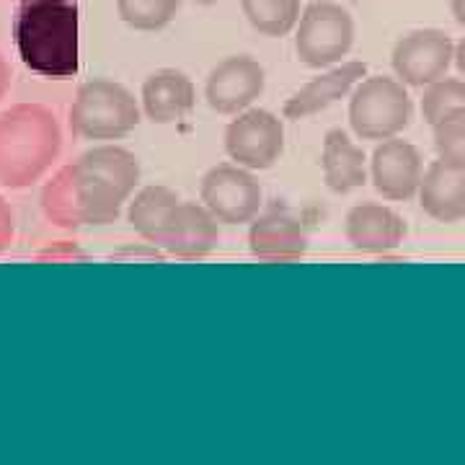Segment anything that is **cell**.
<instances>
[{
    "mask_svg": "<svg viewBox=\"0 0 465 465\" xmlns=\"http://www.w3.org/2000/svg\"><path fill=\"white\" fill-rule=\"evenodd\" d=\"M8 85H11V67H8L5 57H3V52H0V99L5 96Z\"/></svg>",
    "mask_w": 465,
    "mask_h": 465,
    "instance_id": "obj_26",
    "label": "cell"
},
{
    "mask_svg": "<svg viewBox=\"0 0 465 465\" xmlns=\"http://www.w3.org/2000/svg\"><path fill=\"white\" fill-rule=\"evenodd\" d=\"M372 183L382 200L406 202L419 194V183L424 176L421 153L399 137L381 140V145L372 153L370 161Z\"/></svg>",
    "mask_w": 465,
    "mask_h": 465,
    "instance_id": "obj_11",
    "label": "cell"
},
{
    "mask_svg": "<svg viewBox=\"0 0 465 465\" xmlns=\"http://www.w3.org/2000/svg\"><path fill=\"white\" fill-rule=\"evenodd\" d=\"M225 153L232 163L249 171L272 168L284 153L282 119L266 109H246L235 114L225 130Z\"/></svg>",
    "mask_w": 465,
    "mask_h": 465,
    "instance_id": "obj_8",
    "label": "cell"
},
{
    "mask_svg": "<svg viewBox=\"0 0 465 465\" xmlns=\"http://www.w3.org/2000/svg\"><path fill=\"white\" fill-rule=\"evenodd\" d=\"M450 8H452V16L465 29V0H450Z\"/></svg>",
    "mask_w": 465,
    "mask_h": 465,
    "instance_id": "obj_28",
    "label": "cell"
},
{
    "mask_svg": "<svg viewBox=\"0 0 465 465\" xmlns=\"http://www.w3.org/2000/svg\"><path fill=\"white\" fill-rule=\"evenodd\" d=\"M249 249L256 259L269 264L298 262L308 251V235L298 220L287 213H266L251 223Z\"/></svg>",
    "mask_w": 465,
    "mask_h": 465,
    "instance_id": "obj_13",
    "label": "cell"
},
{
    "mask_svg": "<svg viewBox=\"0 0 465 465\" xmlns=\"http://www.w3.org/2000/svg\"><path fill=\"white\" fill-rule=\"evenodd\" d=\"M452 60H455V65H458V73L465 75V36L455 45V57H452Z\"/></svg>",
    "mask_w": 465,
    "mask_h": 465,
    "instance_id": "obj_27",
    "label": "cell"
},
{
    "mask_svg": "<svg viewBox=\"0 0 465 465\" xmlns=\"http://www.w3.org/2000/svg\"><path fill=\"white\" fill-rule=\"evenodd\" d=\"M202 204L225 225H243L256 220L262 210V183L249 168L238 163H217L200 183Z\"/></svg>",
    "mask_w": 465,
    "mask_h": 465,
    "instance_id": "obj_7",
    "label": "cell"
},
{
    "mask_svg": "<svg viewBox=\"0 0 465 465\" xmlns=\"http://www.w3.org/2000/svg\"><path fill=\"white\" fill-rule=\"evenodd\" d=\"M179 204H182V200L173 189L153 183V186H145L143 192L134 194V200L130 202V210H127V220H130L133 231L140 238H145L150 246L163 249Z\"/></svg>",
    "mask_w": 465,
    "mask_h": 465,
    "instance_id": "obj_18",
    "label": "cell"
},
{
    "mask_svg": "<svg viewBox=\"0 0 465 465\" xmlns=\"http://www.w3.org/2000/svg\"><path fill=\"white\" fill-rule=\"evenodd\" d=\"M465 106V81L458 78H440L427 85L424 99H421V114L430 124H437L452 112Z\"/></svg>",
    "mask_w": 465,
    "mask_h": 465,
    "instance_id": "obj_22",
    "label": "cell"
},
{
    "mask_svg": "<svg viewBox=\"0 0 465 465\" xmlns=\"http://www.w3.org/2000/svg\"><path fill=\"white\" fill-rule=\"evenodd\" d=\"M67 122L81 140H119L140 124V106L122 84L94 78L78 88Z\"/></svg>",
    "mask_w": 465,
    "mask_h": 465,
    "instance_id": "obj_4",
    "label": "cell"
},
{
    "mask_svg": "<svg viewBox=\"0 0 465 465\" xmlns=\"http://www.w3.org/2000/svg\"><path fill=\"white\" fill-rule=\"evenodd\" d=\"M14 235H16V223H14L11 204L0 197V253L8 251V246L14 243Z\"/></svg>",
    "mask_w": 465,
    "mask_h": 465,
    "instance_id": "obj_25",
    "label": "cell"
},
{
    "mask_svg": "<svg viewBox=\"0 0 465 465\" xmlns=\"http://www.w3.org/2000/svg\"><path fill=\"white\" fill-rule=\"evenodd\" d=\"M140 101H143V114L153 124H173L192 114L197 104V91L183 70L161 67L145 78Z\"/></svg>",
    "mask_w": 465,
    "mask_h": 465,
    "instance_id": "obj_12",
    "label": "cell"
},
{
    "mask_svg": "<svg viewBox=\"0 0 465 465\" xmlns=\"http://www.w3.org/2000/svg\"><path fill=\"white\" fill-rule=\"evenodd\" d=\"M182 0H116L119 18L134 32H161L176 18Z\"/></svg>",
    "mask_w": 465,
    "mask_h": 465,
    "instance_id": "obj_21",
    "label": "cell"
},
{
    "mask_svg": "<svg viewBox=\"0 0 465 465\" xmlns=\"http://www.w3.org/2000/svg\"><path fill=\"white\" fill-rule=\"evenodd\" d=\"M63 150V130L52 109L16 104L0 114V186L26 189L36 183Z\"/></svg>",
    "mask_w": 465,
    "mask_h": 465,
    "instance_id": "obj_3",
    "label": "cell"
},
{
    "mask_svg": "<svg viewBox=\"0 0 465 465\" xmlns=\"http://www.w3.org/2000/svg\"><path fill=\"white\" fill-rule=\"evenodd\" d=\"M354 45V18L333 0H313L302 8L295 26V52L305 67L336 65Z\"/></svg>",
    "mask_w": 465,
    "mask_h": 465,
    "instance_id": "obj_6",
    "label": "cell"
},
{
    "mask_svg": "<svg viewBox=\"0 0 465 465\" xmlns=\"http://www.w3.org/2000/svg\"><path fill=\"white\" fill-rule=\"evenodd\" d=\"M14 45L21 63L52 81L78 73V0H18Z\"/></svg>",
    "mask_w": 465,
    "mask_h": 465,
    "instance_id": "obj_2",
    "label": "cell"
},
{
    "mask_svg": "<svg viewBox=\"0 0 465 465\" xmlns=\"http://www.w3.org/2000/svg\"><path fill=\"white\" fill-rule=\"evenodd\" d=\"M140 183L137 155L119 145L85 150L42 189V213L52 225L78 231L112 225Z\"/></svg>",
    "mask_w": 465,
    "mask_h": 465,
    "instance_id": "obj_1",
    "label": "cell"
},
{
    "mask_svg": "<svg viewBox=\"0 0 465 465\" xmlns=\"http://www.w3.org/2000/svg\"><path fill=\"white\" fill-rule=\"evenodd\" d=\"M243 16L264 36H287L300 21V0H241Z\"/></svg>",
    "mask_w": 465,
    "mask_h": 465,
    "instance_id": "obj_20",
    "label": "cell"
},
{
    "mask_svg": "<svg viewBox=\"0 0 465 465\" xmlns=\"http://www.w3.org/2000/svg\"><path fill=\"white\" fill-rule=\"evenodd\" d=\"M321 168L323 182L333 194H349L367 182L365 153L360 145L349 140L344 130H331L323 137V153H321Z\"/></svg>",
    "mask_w": 465,
    "mask_h": 465,
    "instance_id": "obj_19",
    "label": "cell"
},
{
    "mask_svg": "<svg viewBox=\"0 0 465 465\" xmlns=\"http://www.w3.org/2000/svg\"><path fill=\"white\" fill-rule=\"evenodd\" d=\"M421 210L440 223H458L465 217V168L434 161L419 183Z\"/></svg>",
    "mask_w": 465,
    "mask_h": 465,
    "instance_id": "obj_17",
    "label": "cell"
},
{
    "mask_svg": "<svg viewBox=\"0 0 465 465\" xmlns=\"http://www.w3.org/2000/svg\"><path fill=\"white\" fill-rule=\"evenodd\" d=\"M365 75L367 65L360 63V60H351V63L333 67L329 73H323V75H318L313 81H308V84L300 88L298 94H292L287 99V104H284V116L287 119H308V116L329 109L336 101L349 96Z\"/></svg>",
    "mask_w": 465,
    "mask_h": 465,
    "instance_id": "obj_15",
    "label": "cell"
},
{
    "mask_svg": "<svg viewBox=\"0 0 465 465\" xmlns=\"http://www.w3.org/2000/svg\"><path fill=\"white\" fill-rule=\"evenodd\" d=\"M192 3H200V5H215V3H223V0H192Z\"/></svg>",
    "mask_w": 465,
    "mask_h": 465,
    "instance_id": "obj_29",
    "label": "cell"
},
{
    "mask_svg": "<svg viewBox=\"0 0 465 465\" xmlns=\"http://www.w3.org/2000/svg\"><path fill=\"white\" fill-rule=\"evenodd\" d=\"M354 3H362V0H354Z\"/></svg>",
    "mask_w": 465,
    "mask_h": 465,
    "instance_id": "obj_30",
    "label": "cell"
},
{
    "mask_svg": "<svg viewBox=\"0 0 465 465\" xmlns=\"http://www.w3.org/2000/svg\"><path fill=\"white\" fill-rule=\"evenodd\" d=\"M411 114L414 104L406 85L388 75L360 81L349 99V124L360 140L399 137L409 127Z\"/></svg>",
    "mask_w": 465,
    "mask_h": 465,
    "instance_id": "obj_5",
    "label": "cell"
},
{
    "mask_svg": "<svg viewBox=\"0 0 465 465\" xmlns=\"http://www.w3.org/2000/svg\"><path fill=\"white\" fill-rule=\"evenodd\" d=\"M204 204L200 202H182L173 225L168 231L163 251L176 259H204L220 243V225Z\"/></svg>",
    "mask_w": 465,
    "mask_h": 465,
    "instance_id": "obj_16",
    "label": "cell"
},
{
    "mask_svg": "<svg viewBox=\"0 0 465 465\" xmlns=\"http://www.w3.org/2000/svg\"><path fill=\"white\" fill-rule=\"evenodd\" d=\"M266 73L251 54H231L217 63L204 84V99L217 114L235 116L253 106L264 94Z\"/></svg>",
    "mask_w": 465,
    "mask_h": 465,
    "instance_id": "obj_10",
    "label": "cell"
},
{
    "mask_svg": "<svg viewBox=\"0 0 465 465\" xmlns=\"http://www.w3.org/2000/svg\"><path fill=\"white\" fill-rule=\"evenodd\" d=\"M347 241L357 251L365 253H391L406 238V223L399 213H393L385 204H357L347 215Z\"/></svg>",
    "mask_w": 465,
    "mask_h": 465,
    "instance_id": "obj_14",
    "label": "cell"
},
{
    "mask_svg": "<svg viewBox=\"0 0 465 465\" xmlns=\"http://www.w3.org/2000/svg\"><path fill=\"white\" fill-rule=\"evenodd\" d=\"M88 253H85L78 243L73 241H54L50 246L36 253V262H52V264H65V262H85Z\"/></svg>",
    "mask_w": 465,
    "mask_h": 465,
    "instance_id": "obj_24",
    "label": "cell"
},
{
    "mask_svg": "<svg viewBox=\"0 0 465 465\" xmlns=\"http://www.w3.org/2000/svg\"><path fill=\"white\" fill-rule=\"evenodd\" d=\"M452 57H455V45L448 34L440 29H419L396 42L391 65L401 84L424 88L445 78V73L452 65Z\"/></svg>",
    "mask_w": 465,
    "mask_h": 465,
    "instance_id": "obj_9",
    "label": "cell"
},
{
    "mask_svg": "<svg viewBox=\"0 0 465 465\" xmlns=\"http://www.w3.org/2000/svg\"><path fill=\"white\" fill-rule=\"evenodd\" d=\"M437 155L448 163L465 168V106L432 124Z\"/></svg>",
    "mask_w": 465,
    "mask_h": 465,
    "instance_id": "obj_23",
    "label": "cell"
}]
</instances>
